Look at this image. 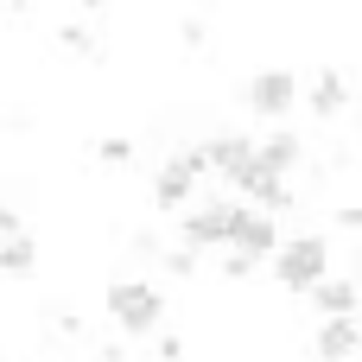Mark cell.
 Wrapping results in <instances>:
<instances>
[{
  "mask_svg": "<svg viewBox=\"0 0 362 362\" xmlns=\"http://www.w3.org/2000/svg\"><path fill=\"white\" fill-rule=\"evenodd\" d=\"M274 267H280V286L312 293L318 280H331V242H325V235H293V242L274 255Z\"/></svg>",
  "mask_w": 362,
  "mask_h": 362,
  "instance_id": "1",
  "label": "cell"
},
{
  "mask_svg": "<svg viewBox=\"0 0 362 362\" xmlns=\"http://www.w3.org/2000/svg\"><path fill=\"white\" fill-rule=\"evenodd\" d=\"M108 318H115L127 337H146V331H159L165 299H159L146 280H115V286H108Z\"/></svg>",
  "mask_w": 362,
  "mask_h": 362,
  "instance_id": "2",
  "label": "cell"
},
{
  "mask_svg": "<svg viewBox=\"0 0 362 362\" xmlns=\"http://www.w3.org/2000/svg\"><path fill=\"white\" fill-rule=\"evenodd\" d=\"M242 102H248V115L280 121V115H293V108H299V76H293V70H261V76H248V83H242Z\"/></svg>",
  "mask_w": 362,
  "mask_h": 362,
  "instance_id": "3",
  "label": "cell"
},
{
  "mask_svg": "<svg viewBox=\"0 0 362 362\" xmlns=\"http://www.w3.org/2000/svg\"><path fill=\"white\" fill-rule=\"evenodd\" d=\"M235 216H242V204H204V210H191V216H185V229H178V235H185V248H197V255H204V248H216V242H229V235H235Z\"/></svg>",
  "mask_w": 362,
  "mask_h": 362,
  "instance_id": "4",
  "label": "cell"
},
{
  "mask_svg": "<svg viewBox=\"0 0 362 362\" xmlns=\"http://www.w3.org/2000/svg\"><path fill=\"white\" fill-rule=\"evenodd\" d=\"M210 159H216V172H223L229 185H242V191H248V178L261 172V146H255L248 134H216V140H210Z\"/></svg>",
  "mask_w": 362,
  "mask_h": 362,
  "instance_id": "5",
  "label": "cell"
},
{
  "mask_svg": "<svg viewBox=\"0 0 362 362\" xmlns=\"http://www.w3.org/2000/svg\"><path fill=\"white\" fill-rule=\"evenodd\" d=\"M229 248H242V255L267 261V255H280L286 242H280V229H274V216H267V210H242V216H235V235H229Z\"/></svg>",
  "mask_w": 362,
  "mask_h": 362,
  "instance_id": "6",
  "label": "cell"
},
{
  "mask_svg": "<svg viewBox=\"0 0 362 362\" xmlns=\"http://www.w3.org/2000/svg\"><path fill=\"white\" fill-rule=\"evenodd\" d=\"M356 344H362L356 318H325V331L312 337V356H318V362H350V356H356Z\"/></svg>",
  "mask_w": 362,
  "mask_h": 362,
  "instance_id": "7",
  "label": "cell"
},
{
  "mask_svg": "<svg viewBox=\"0 0 362 362\" xmlns=\"http://www.w3.org/2000/svg\"><path fill=\"white\" fill-rule=\"evenodd\" d=\"M191 185H197V172H191V159L178 153V159L153 178V204H159V210H185V204H191Z\"/></svg>",
  "mask_w": 362,
  "mask_h": 362,
  "instance_id": "8",
  "label": "cell"
},
{
  "mask_svg": "<svg viewBox=\"0 0 362 362\" xmlns=\"http://www.w3.org/2000/svg\"><path fill=\"white\" fill-rule=\"evenodd\" d=\"M356 299H362V286H350V280H318L312 286V305L325 318H356Z\"/></svg>",
  "mask_w": 362,
  "mask_h": 362,
  "instance_id": "9",
  "label": "cell"
},
{
  "mask_svg": "<svg viewBox=\"0 0 362 362\" xmlns=\"http://www.w3.org/2000/svg\"><path fill=\"white\" fill-rule=\"evenodd\" d=\"M344 108H350V83H344L337 70H325V76L312 83V115H318V121H337Z\"/></svg>",
  "mask_w": 362,
  "mask_h": 362,
  "instance_id": "10",
  "label": "cell"
},
{
  "mask_svg": "<svg viewBox=\"0 0 362 362\" xmlns=\"http://www.w3.org/2000/svg\"><path fill=\"white\" fill-rule=\"evenodd\" d=\"M248 197H255L261 210H293V185H286V172H267V165L248 178Z\"/></svg>",
  "mask_w": 362,
  "mask_h": 362,
  "instance_id": "11",
  "label": "cell"
},
{
  "mask_svg": "<svg viewBox=\"0 0 362 362\" xmlns=\"http://www.w3.org/2000/svg\"><path fill=\"white\" fill-rule=\"evenodd\" d=\"M299 153H305L299 134H267V140H261V165H267V172H293Z\"/></svg>",
  "mask_w": 362,
  "mask_h": 362,
  "instance_id": "12",
  "label": "cell"
},
{
  "mask_svg": "<svg viewBox=\"0 0 362 362\" xmlns=\"http://www.w3.org/2000/svg\"><path fill=\"white\" fill-rule=\"evenodd\" d=\"M38 267V242L32 235H6L0 242V274H32Z\"/></svg>",
  "mask_w": 362,
  "mask_h": 362,
  "instance_id": "13",
  "label": "cell"
},
{
  "mask_svg": "<svg viewBox=\"0 0 362 362\" xmlns=\"http://www.w3.org/2000/svg\"><path fill=\"white\" fill-rule=\"evenodd\" d=\"M57 38H64V51H76V57H95V51H102L95 32H83V25H57Z\"/></svg>",
  "mask_w": 362,
  "mask_h": 362,
  "instance_id": "14",
  "label": "cell"
},
{
  "mask_svg": "<svg viewBox=\"0 0 362 362\" xmlns=\"http://www.w3.org/2000/svg\"><path fill=\"white\" fill-rule=\"evenodd\" d=\"M165 274H172V280H191V274H197V248H172V255H165Z\"/></svg>",
  "mask_w": 362,
  "mask_h": 362,
  "instance_id": "15",
  "label": "cell"
},
{
  "mask_svg": "<svg viewBox=\"0 0 362 362\" xmlns=\"http://www.w3.org/2000/svg\"><path fill=\"white\" fill-rule=\"evenodd\" d=\"M248 274H255V255L229 248V261H223V280H248Z\"/></svg>",
  "mask_w": 362,
  "mask_h": 362,
  "instance_id": "16",
  "label": "cell"
},
{
  "mask_svg": "<svg viewBox=\"0 0 362 362\" xmlns=\"http://www.w3.org/2000/svg\"><path fill=\"white\" fill-rule=\"evenodd\" d=\"M204 32H210L204 19H185V51H204Z\"/></svg>",
  "mask_w": 362,
  "mask_h": 362,
  "instance_id": "17",
  "label": "cell"
},
{
  "mask_svg": "<svg viewBox=\"0 0 362 362\" xmlns=\"http://www.w3.org/2000/svg\"><path fill=\"white\" fill-rule=\"evenodd\" d=\"M185 356V337H159V362H178Z\"/></svg>",
  "mask_w": 362,
  "mask_h": 362,
  "instance_id": "18",
  "label": "cell"
},
{
  "mask_svg": "<svg viewBox=\"0 0 362 362\" xmlns=\"http://www.w3.org/2000/svg\"><path fill=\"white\" fill-rule=\"evenodd\" d=\"M0 235H19V216H13V204H0Z\"/></svg>",
  "mask_w": 362,
  "mask_h": 362,
  "instance_id": "19",
  "label": "cell"
},
{
  "mask_svg": "<svg viewBox=\"0 0 362 362\" xmlns=\"http://www.w3.org/2000/svg\"><path fill=\"white\" fill-rule=\"evenodd\" d=\"M337 223H344V229H362V210H356V204H344V210H337Z\"/></svg>",
  "mask_w": 362,
  "mask_h": 362,
  "instance_id": "20",
  "label": "cell"
},
{
  "mask_svg": "<svg viewBox=\"0 0 362 362\" xmlns=\"http://www.w3.org/2000/svg\"><path fill=\"white\" fill-rule=\"evenodd\" d=\"M6 6H13V13H25V6H32V0H6Z\"/></svg>",
  "mask_w": 362,
  "mask_h": 362,
  "instance_id": "21",
  "label": "cell"
},
{
  "mask_svg": "<svg viewBox=\"0 0 362 362\" xmlns=\"http://www.w3.org/2000/svg\"><path fill=\"white\" fill-rule=\"evenodd\" d=\"M356 286H362V267H356Z\"/></svg>",
  "mask_w": 362,
  "mask_h": 362,
  "instance_id": "22",
  "label": "cell"
},
{
  "mask_svg": "<svg viewBox=\"0 0 362 362\" xmlns=\"http://www.w3.org/2000/svg\"><path fill=\"white\" fill-rule=\"evenodd\" d=\"M89 6H95V0H89Z\"/></svg>",
  "mask_w": 362,
  "mask_h": 362,
  "instance_id": "23",
  "label": "cell"
}]
</instances>
